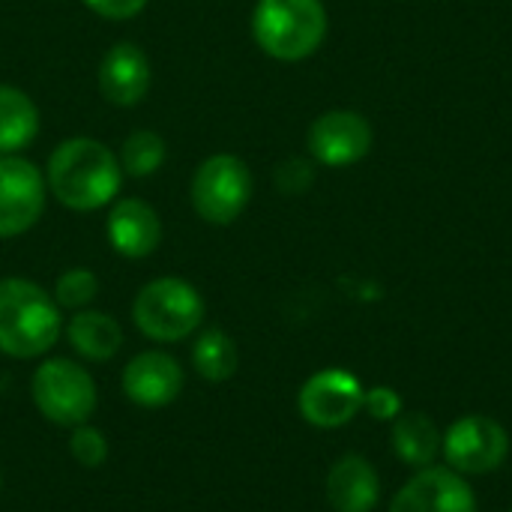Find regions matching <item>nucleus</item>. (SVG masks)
<instances>
[{"instance_id":"nucleus-12","label":"nucleus","mask_w":512,"mask_h":512,"mask_svg":"<svg viewBox=\"0 0 512 512\" xmlns=\"http://www.w3.org/2000/svg\"><path fill=\"white\" fill-rule=\"evenodd\" d=\"M150 57L144 54L141 45L120 39L114 42L96 69V87L102 93L105 102L117 105V108H135L147 99L150 93Z\"/></svg>"},{"instance_id":"nucleus-26","label":"nucleus","mask_w":512,"mask_h":512,"mask_svg":"<svg viewBox=\"0 0 512 512\" xmlns=\"http://www.w3.org/2000/svg\"><path fill=\"white\" fill-rule=\"evenodd\" d=\"M0 486H3V477H0Z\"/></svg>"},{"instance_id":"nucleus-22","label":"nucleus","mask_w":512,"mask_h":512,"mask_svg":"<svg viewBox=\"0 0 512 512\" xmlns=\"http://www.w3.org/2000/svg\"><path fill=\"white\" fill-rule=\"evenodd\" d=\"M69 453L81 468H99L108 459V441L99 429L81 423V426H75V432L69 438Z\"/></svg>"},{"instance_id":"nucleus-21","label":"nucleus","mask_w":512,"mask_h":512,"mask_svg":"<svg viewBox=\"0 0 512 512\" xmlns=\"http://www.w3.org/2000/svg\"><path fill=\"white\" fill-rule=\"evenodd\" d=\"M96 294H99V279L87 267H72V270L60 273L57 282H54V300H57L60 309L81 312L96 300Z\"/></svg>"},{"instance_id":"nucleus-4","label":"nucleus","mask_w":512,"mask_h":512,"mask_svg":"<svg viewBox=\"0 0 512 512\" xmlns=\"http://www.w3.org/2000/svg\"><path fill=\"white\" fill-rule=\"evenodd\" d=\"M132 321L153 342H183L204 321V297L192 282L162 276L138 291Z\"/></svg>"},{"instance_id":"nucleus-17","label":"nucleus","mask_w":512,"mask_h":512,"mask_svg":"<svg viewBox=\"0 0 512 512\" xmlns=\"http://www.w3.org/2000/svg\"><path fill=\"white\" fill-rule=\"evenodd\" d=\"M66 339H69V345L81 357L105 363V360H111L120 351L123 330H120V324L111 315L96 312V309H81L66 324Z\"/></svg>"},{"instance_id":"nucleus-20","label":"nucleus","mask_w":512,"mask_h":512,"mask_svg":"<svg viewBox=\"0 0 512 512\" xmlns=\"http://www.w3.org/2000/svg\"><path fill=\"white\" fill-rule=\"evenodd\" d=\"M168 156V144L159 132L153 129H135L132 135H126L123 147H120V168L129 177H153Z\"/></svg>"},{"instance_id":"nucleus-14","label":"nucleus","mask_w":512,"mask_h":512,"mask_svg":"<svg viewBox=\"0 0 512 512\" xmlns=\"http://www.w3.org/2000/svg\"><path fill=\"white\" fill-rule=\"evenodd\" d=\"M123 393L141 408H165L183 393V369L165 351H144L126 363Z\"/></svg>"},{"instance_id":"nucleus-9","label":"nucleus","mask_w":512,"mask_h":512,"mask_svg":"<svg viewBox=\"0 0 512 512\" xmlns=\"http://www.w3.org/2000/svg\"><path fill=\"white\" fill-rule=\"evenodd\" d=\"M375 132L360 111L336 108L312 120L306 132V147L312 159L324 168H348L372 153Z\"/></svg>"},{"instance_id":"nucleus-3","label":"nucleus","mask_w":512,"mask_h":512,"mask_svg":"<svg viewBox=\"0 0 512 512\" xmlns=\"http://www.w3.org/2000/svg\"><path fill=\"white\" fill-rule=\"evenodd\" d=\"M252 36L267 57L300 63L324 45L327 9L321 0H258Z\"/></svg>"},{"instance_id":"nucleus-19","label":"nucleus","mask_w":512,"mask_h":512,"mask_svg":"<svg viewBox=\"0 0 512 512\" xmlns=\"http://www.w3.org/2000/svg\"><path fill=\"white\" fill-rule=\"evenodd\" d=\"M192 366L204 381H213V384L228 381L240 366V354H237L234 339L225 330H204L195 339Z\"/></svg>"},{"instance_id":"nucleus-24","label":"nucleus","mask_w":512,"mask_h":512,"mask_svg":"<svg viewBox=\"0 0 512 512\" xmlns=\"http://www.w3.org/2000/svg\"><path fill=\"white\" fill-rule=\"evenodd\" d=\"M81 3L108 21H129L138 12H144V6H147V0H81Z\"/></svg>"},{"instance_id":"nucleus-6","label":"nucleus","mask_w":512,"mask_h":512,"mask_svg":"<svg viewBox=\"0 0 512 512\" xmlns=\"http://www.w3.org/2000/svg\"><path fill=\"white\" fill-rule=\"evenodd\" d=\"M30 393H33L39 414L57 426L75 429L87 423L90 414L96 411V384L90 372L66 357L45 360L33 372Z\"/></svg>"},{"instance_id":"nucleus-2","label":"nucleus","mask_w":512,"mask_h":512,"mask_svg":"<svg viewBox=\"0 0 512 512\" xmlns=\"http://www.w3.org/2000/svg\"><path fill=\"white\" fill-rule=\"evenodd\" d=\"M63 330L60 306L30 279H0V351L15 360L42 357Z\"/></svg>"},{"instance_id":"nucleus-15","label":"nucleus","mask_w":512,"mask_h":512,"mask_svg":"<svg viewBox=\"0 0 512 512\" xmlns=\"http://www.w3.org/2000/svg\"><path fill=\"white\" fill-rule=\"evenodd\" d=\"M381 498L378 471L363 456H342L327 474V501L336 512H372Z\"/></svg>"},{"instance_id":"nucleus-7","label":"nucleus","mask_w":512,"mask_h":512,"mask_svg":"<svg viewBox=\"0 0 512 512\" xmlns=\"http://www.w3.org/2000/svg\"><path fill=\"white\" fill-rule=\"evenodd\" d=\"M48 201L45 171L24 156H0V240L27 234Z\"/></svg>"},{"instance_id":"nucleus-16","label":"nucleus","mask_w":512,"mask_h":512,"mask_svg":"<svg viewBox=\"0 0 512 512\" xmlns=\"http://www.w3.org/2000/svg\"><path fill=\"white\" fill-rule=\"evenodd\" d=\"M39 135V108L15 84H0V156H15Z\"/></svg>"},{"instance_id":"nucleus-1","label":"nucleus","mask_w":512,"mask_h":512,"mask_svg":"<svg viewBox=\"0 0 512 512\" xmlns=\"http://www.w3.org/2000/svg\"><path fill=\"white\" fill-rule=\"evenodd\" d=\"M123 168L117 153L87 135H75L60 141L45 168L48 192L75 213H93L105 204L117 201L123 186Z\"/></svg>"},{"instance_id":"nucleus-13","label":"nucleus","mask_w":512,"mask_h":512,"mask_svg":"<svg viewBox=\"0 0 512 512\" xmlns=\"http://www.w3.org/2000/svg\"><path fill=\"white\" fill-rule=\"evenodd\" d=\"M108 243L123 258H147L162 243V219L144 198H117L108 210Z\"/></svg>"},{"instance_id":"nucleus-8","label":"nucleus","mask_w":512,"mask_h":512,"mask_svg":"<svg viewBox=\"0 0 512 512\" xmlns=\"http://www.w3.org/2000/svg\"><path fill=\"white\" fill-rule=\"evenodd\" d=\"M441 450L447 456V465L459 474L468 477L492 474L507 462L510 435L498 420L483 414H468L447 429Z\"/></svg>"},{"instance_id":"nucleus-10","label":"nucleus","mask_w":512,"mask_h":512,"mask_svg":"<svg viewBox=\"0 0 512 512\" xmlns=\"http://www.w3.org/2000/svg\"><path fill=\"white\" fill-rule=\"evenodd\" d=\"M300 414L315 429L348 426L366 405L363 384L345 369H321L300 390Z\"/></svg>"},{"instance_id":"nucleus-11","label":"nucleus","mask_w":512,"mask_h":512,"mask_svg":"<svg viewBox=\"0 0 512 512\" xmlns=\"http://www.w3.org/2000/svg\"><path fill=\"white\" fill-rule=\"evenodd\" d=\"M390 512H477V498L459 471L429 465L396 492Z\"/></svg>"},{"instance_id":"nucleus-27","label":"nucleus","mask_w":512,"mask_h":512,"mask_svg":"<svg viewBox=\"0 0 512 512\" xmlns=\"http://www.w3.org/2000/svg\"><path fill=\"white\" fill-rule=\"evenodd\" d=\"M510 512H512V510H510Z\"/></svg>"},{"instance_id":"nucleus-25","label":"nucleus","mask_w":512,"mask_h":512,"mask_svg":"<svg viewBox=\"0 0 512 512\" xmlns=\"http://www.w3.org/2000/svg\"><path fill=\"white\" fill-rule=\"evenodd\" d=\"M363 408H369V414L375 420H396L402 414V399L390 387H375V390L366 393V405Z\"/></svg>"},{"instance_id":"nucleus-23","label":"nucleus","mask_w":512,"mask_h":512,"mask_svg":"<svg viewBox=\"0 0 512 512\" xmlns=\"http://www.w3.org/2000/svg\"><path fill=\"white\" fill-rule=\"evenodd\" d=\"M315 180V171H312V162L306 159H288L276 168V186L285 192V195H300L312 186Z\"/></svg>"},{"instance_id":"nucleus-18","label":"nucleus","mask_w":512,"mask_h":512,"mask_svg":"<svg viewBox=\"0 0 512 512\" xmlns=\"http://www.w3.org/2000/svg\"><path fill=\"white\" fill-rule=\"evenodd\" d=\"M390 444H393V453L405 465H411V468H429L438 459L441 447H444V435L432 423L429 414H399L393 420Z\"/></svg>"},{"instance_id":"nucleus-5","label":"nucleus","mask_w":512,"mask_h":512,"mask_svg":"<svg viewBox=\"0 0 512 512\" xmlns=\"http://www.w3.org/2000/svg\"><path fill=\"white\" fill-rule=\"evenodd\" d=\"M192 210L207 225H231L252 201V171L234 153L207 156L189 183Z\"/></svg>"}]
</instances>
